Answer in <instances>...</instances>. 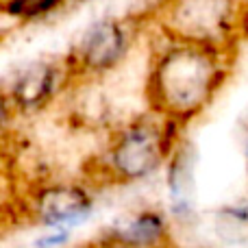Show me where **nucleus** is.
<instances>
[{
  "label": "nucleus",
  "mask_w": 248,
  "mask_h": 248,
  "mask_svg": "<svg viewBox=\"0 0 248 248\" xmlns=\"http://www.w3.org/2000/svg\"><path fill=\"white\" fill-rule=\"evenodd\" d=\"M166 39L153 52L144 83L146 109L181 124L202 116L231 77L235 50Z\"/></svg>",
  "instance_id": "obj_1"
},
{
  "label": "nucleus",
  "mask_w": 248,
  "mask_h": 248,
  "mask_svg": "<svg viewBox=\"0 0 248 248\" xmlns=\"http://www.w3.org/2000/svg\"><path fill=\"white\" fill-rule=\"evenodd\" d=\"M181 124L146 109L120 128L111 131L100 155L85 166L90 185H128L150 176L170 161L179 146Z\"/></svg>",
  "instance_id": "obj_2"
},
{
  "label": "nucleus",
  "mask_w": 248,
  "mask_h": 248,
  "mask_svg": "<svg viewBox=\"0 0 248 248\" xmlns=\"http://www.w3.org/2000/svg\"><path fill=\"white\" fill-rule=\"evenodd\" d=\"M155 24L163 37L174 42L237 50L248 13L240 0H163Z\"/></svg>",
  "instance_id": "obj_3"
},
{
  "label": "nucleus",
  "mask_w": 248,
  "mask_h": 248,
  "mask_svg": "<svg viewBox=\"0 0 248 248\" xmlns=\"http://www.w3.org/2000/svg\"><path fill=\"white\" fill-rule=\"evenodd\" d=\"M137 35V24L120 17H103L87 26L74 48L68 52L70 90L87 85L111 74L126 59Z\"/></svg>",
  "instance_id": "obj_4"
},
{
  "label": "nucleus",
  "mask_w": 248,
  "mask_h": 248,
  "mask_svg": "<svg viewBox=\"0 0 248 248\" xmlns=\"http://www.w3.org/2000/svg\"><path fill=\"white\" fill-rule=\"evenodd\" d=\"M92 194L87 185L68 181H48L35 183L17 201V214L26 224L37 227H63L81 222L90 214Z\"/></svg>",
  "instance_id": "obj_5"
},
{
  "label": "nucleus",
  "mask_w": 248,
  "mask_h": 248,
  "mask_svg": "<svg viewBox=\"0 0 248 248\" xmlns=\"http://www.w3.org/2000/svg\"><path fill=\"white\" fill-rule=\"evenodd\" d=\"M70 72L65 59H39L16 72L4 90V111L16 116H33L46 109L57 96L65 94Z\"/></svg>",
  "instance_id": "obj_6"
},
{
  "label": "nucleus",
  "mask_w": 248,
  "mask_h": 248,
  "mask_svg": "<svg viewBox=\"0 0 248 248\" xmlns=\"http://www.w3.org/2000/svg\"><path fill=\"white\" fill-rule=\"evenodd\" d=\"M103 240L116 248H174L170 222L159 209H141L103 233Z\"/></svg>",
  "instance_id": "obj_7"
},
{
  "label": "nucleus",
  "mask_w": 248,
  "mask_h": 248,
  "mask_svg": "<svg viewBox=\"0 0 248 248\" xmlns=\"http://www.w3.org/2000/svg\"><path fill=\"white\" fill-rule=\"evenodd\" d=\"M170 194L172 207L176 214L192 209V189H194V161H192V146L185 140L179 141L170 157Z\"/></svg>",
  "instance_id": "obj_8"
},
{
  "label": "nucleus",
  "mask_w": 248,
  "mask_h": 248,
  "mask_svg": "<svg viewBox=\"0 0 248 248\" xmlns=\"http://www.w3.org/2000/svg\"><path fill=\"white\" fill-rule=\"evenodd\" d=\"M68 0H2V13L16 22H35L57 13Z\"/></svg>",
  "instance_id": "obj_9"
},
{
  "label": "nucleus",
  "mask_w": 248,
  "mask_h": 248,
  "mask_svg": "<svg viewBox=\"0 0 248 248\" xmlns=\"http://www.w3.org/2000/svg\"><path fill=\"white\" fill-rule=\"evenodd\" d=\"M77 248H107L103 242V237H98V240H92V242H85V244L77 246Z\"/></svg>",
  "instance_id": "obj_10"
},
{
  "label": "nucleus",
  "mask_w": 248,
  "mask_h": 248,
  "mask_svg": "<svg viewBox=\"0 0 248 248\" xmlns=\"http://www.w3.org/2000/svg\"><path fill=\"white\" fill-rule=\"evenodd\" d=\"M105 242V240H103ZM105 246H107V248H116V246H111V244H109V242H105Z\"/></svg>",
  "instance_id": "obj_11"
},
{
  "label": "nucleus",
  "mask_w": 248,
  "mask_h": 248,
  "mask_svg": "<svg viewBox=\"0 0 248 248\" xmlns=\"http://www.w3.org/2000/svg\"><path fill=\"white\" fill-rule=\"evenodd\" d=\"M246 163H248V144H246Z\"/></svg>",
  "instance_id": "obj_12"
}]
</instances>
